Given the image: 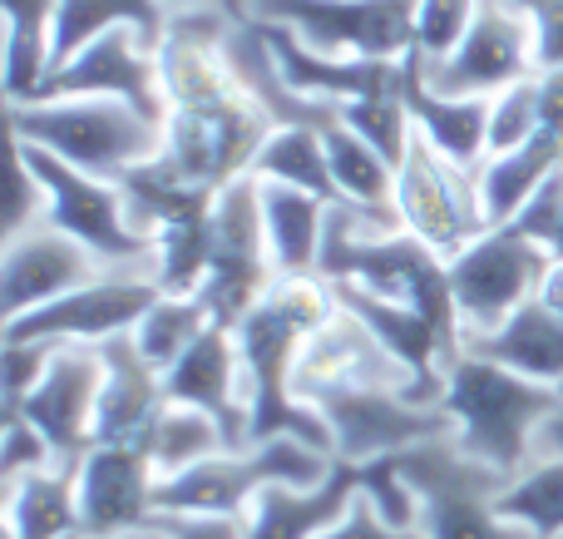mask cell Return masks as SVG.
<instances>
[{"instance_id": "34", "label": "cell", "mask_w": 563, "mask_h": 539, "mask_svg": "<svg viewBox=\"0 0 563 539\" xmlns=\"http://www.w3.org/2000/svg\"><path fill=\"white\" fill-rule=\"evenodd\" d=\"M499 515L525 525L534 539L563 535V455H544L529 471H519L499 495Z\"/></svg>"}, {"instance_id": "43", "label": "cell", "mask_w": 563, "mask_h": 539, "mask_svg": "<svg viewBox=\"0 0 563 539\" xmlns=\"http://www.w3.org/2000/svg\"><path fill=\"white\" fill-rule=\"evenodd\" d=\"M0 539H15V485L0 481Z\"/></svg>"}, {"instance_id": "30", "label": "cell", "mask_w": 563, "mask_h": 539, "mask_svg": "<svg viewBox=\"0 0 563 539\" xmlns=\"http://www.w3.org/2000/svg\"><path fill=\"white\" fill-rule=\"evenodd\" d=\"M40 223H49L45 184L30 168L25 139L15 134L10 105H0V253L15 248L25 233H35Z\"/></svg>"}, {"instance_id": "10", "label": "cell", "mask_w": 563, "mask_h": 539, "mask_svg": "<svg viewBox=\"0 0 563 539\" xmlns=\"http://www.w3.org/2000/svg\"><path fill=\"white\" fill-rule=\"evenodd\" d=\"M25 158H30V168H35V178L45 184L49 223H55L59 233H69L79 248H89L104 267L154 273V243L139 233L134 213H129V198L114 178H95L35 144H25Z\"/></svg>"}, {"instance_id": "5", "label": "cell", "mask_w": 563, "mask_h": 539, "mask_svg": "<svg viewBox=\"0 0 563 539\" xmlns=\"http://www.w3.org/2000/svg\"><path fill=\"white\" fill-rule=\"evenodd\" d=\"M15 134L95 178H124L139 164L164 154V124L139 114L124 99L75 95V99H30L10 105Z\"/></svg>"}, {"instance_id": "45", "label": "cell", "mask_w": 563, "mask_h": 539, "mask_svg": "<svg viewBox=\"0 0 563 539\" xmlns=\"http://www.w3.org/2000/svg\"><path fill=\"white\" fill-rule=\"evenodd\" d=\"M10 421H15V406H10V402H0V436L10 431Z\"/></svg>"}, {"instance_id": "32", "label": "cell", "mask_w": 563, "mask_h": 539, "mask_svg": "<svg viewBox=\"0 0 563 539\" xmlns=\"http://www.w3.org/2000/svg\"><path fill=\"white\" fill-rule=\"evenodd\" d=\"M144 451H148V461H154L158 481H164V475H178V471H188V465L208 461V455H218V451H233V446H228V431L208 411L168 402L164 411H158L154 431H148Z\"/></svg>"}, {"instance_id": "27", "label": "cell", "mask_w": 563, "mask_h": 539, "mask_svg": "<svg viewBox=\"0 0 563 539\" xmlns=\"http://www.w3.org/2000/svg\"><path fill=\"white\" fill-rule=\"evenodd\" d=\"M55 6L59 0H0L5 20V105H30L49 75V45H55Z\"/></svg>"}, {"instance_id": "15", "label": "cell", "mask_w": 563, "mask_h": 539, "mask_svg": "<svg viewBox=\"0 0 563 539\" xmlns=\"http://www.w3.org/2000/svg\"><path fill=\"white\" fill-rule=\"evenodd\" d=\"M75 95L124 99L154 124H168V89H164V69H158V50L139 30H109V35L89 40L79 55H69L65 65L49 69L35 99H75Z\"/></svg>"}, {"instance_id": "2", "label": "cell", "mask_w": 563, "mask_h": 539, "mask_svg": "<svg viewBox=\"0 0 563 539\" xmlns=\"http://www.w3.org/2000/svg\"><path fill=\"white\" fill-rule=\"evenodd\" d=\"M223 30L228 10L203 6L168 20V35L158 45V69L168 89V124L158 158L184 184L213 188V194L253 174L257 148L277 129L228 69Z\"/></svg>"}, {"instance_id": "1", "label": "cell", "mask_w": 563, "mask_h": 539, "mask_svg": "<svg viewBox=\"0 0 563 539\" xmlns=\"http://www.w3.org/2000/svg\"><path fill=\"white\" fill-rule=\"evenodd\" d=\"M291 392L327 421L331 451L346 465L450 436V416L440 406L445 386H430L400 366L346 307H336L301 346Z\"/></svg>"}, {"instance_id": "11", "label": "cell", "mask_w": 563, "mask_h": 539, "mask_svg": "<svg viewBox=\"0 0 563 539\" xmlns=\"http://www.w3.org/2000/svg\"><path fill=\"white\" fill-rule=\"evenodd\" d=\"M273 283L277 263L263 228V198H257V178L243 174L213 198V243H208V273L198 297L223 327H238Z\"/></svg>"}, {"instance_id": "6", "label": "cell", "mask_w": 563, "mask_h": 539, "mask_svg": "<svg viewBox=\"0 0 563 539\" xmlns=\"http://www.w3.org/2000/svg\"><path fill=\"white\" fill-rule=\"evenodd\" d=\"M336 455L297 441V436H267V441L218 451L208 461L164 475L154 491L158 510L174 515H238L243 520L267 485H317L331 475Z\"/></svg>"}, {"instance_id": "14", "label": "cell", "mask_w": 563, "mask_h": 539, "mask_svg": "<svg viewBox=\"0 0 563 539\" xmlns=\"http://www.w3.org/2000/svg\"><path fill=\"white\" fill-rule=\"evenodd\" d=\"M164 293L154 273L139 267H104L99 277L69 287L65 297L35 307L30 317H20L5 337H25V342H85L99 346L109 337H124L139 327V317L154 307V297Z\"/></svg>"}, {"instance_id": "46", "label": "cell", "mask_w": 563, "mask_h": 539, "mask_svg": "<svg viewBox=\"0 0 563 539\" xmlns=\"http://www.w3.org/2000/svg\"><path fill=\"white\" fill-rule=\"evenodd\" d=\"M0 85H5V20H0ZM5 105V99H0Z\"/></svg>"}, {"instance_id": "35", "label": "cell", "mask_w": 563, "mask_h": 539, "mask_svg": "<svg viewBox=\"0 0 563 539\" xmlns=\"http://www.w3.org/2000/svg\"><path fill=\"white\" fill-rule=\"evenodd\" d=\"M336 114H341V124L356 129V134L366 139L371 148H380L396 168H400V158L410 154V144H416V119H410L406 95H400V75L390 89H376V95H366V99H346Z\"/></svg>"}, {"instance_id": "18", "label": "cell", "mask_w": 563, "mask_h": 539, "mask_svg": "<svg viewBox=\"0 0 563 539\" xmlns=\"http://www.w3.org/2000/svg\"><path fill=\"white\" fill-rule=\"evenodd\" d=\"M168 402L208 411L228 431V446H247L253 431V411H247V366L238 352V332L223 322H213L174 366L164 372Z\"/></svg>"}, {"instance_id": "7", "label": "cell", "mask_w": 563, "mask_h": 539, "mask_svg": "<svg viewBox=\"0 0 563 539\" xmlns=\"http://www.w3.org/2000/svg\"><path fill=\"white\" fill-rule=\"evenodd\" d=\"M390 461L400 465V475L416 491L426 539H534L525 525L499 515V495H505L509 475L465 455L450 436L396 451Z\"/></svg>"}, {"instance_id": "16", "label": "cell", "mask_w": 563, "mask_h": 539, "mask_svg": "<svg viewBox=\"0 0 563 539\" xmlns=\"http://www.w3.org/2000/svg\"><path fill=\"white\" fill-rule=\"evenodd\" d=\"M99 386H104V356H99V346L65 342L59 356L49 362L45 382L15 406V416L45 436L59 465H79L95 451Z\"/></svg>"}, {"instance_id": "38", "label": "cell", "mask_w": 563, "mask_h": 539, "mask_svg": "<svg viewBox=\"0 0 563 539\" xmlns=\"http://www.w3.org/2000/svg\"><path fill=\"white\" fill-rule=\"evenodd\" d=\"M49 465H59L55 451H49V441L30 421H20V416H15V421H10V431L0 436V481L20 485V481H30V475L49 471Z\"/></svg>"}, {"instance_id": "29", "label": "cell", "mask_w": 563, "mask_h": 539, "mask_svg": "<svg viewBox=\"0 0 563 539\" xmlns=\"http://www.w3.org/2000/svg\"><path fill=\"white\" fill-rule=\"evenodd\" d=\"M253 178L287 184V188H301V194L327 198V204H341L336 178H331V164H327V144H321V129H311V124H277L273 134H267V144L257 148Z\"/></svg>"}, {"instance_id": "17", "label": "cell", "mask_w": 563, "mask_h": 539, "mask_svg": "<svg viewBox=\"0 0 563 539\" xmlns=\"http://www.w3.org/2000/svg\"><path fill=\"white\" fill-rule=\"evenodd\" d=\"M158 471L144 446H95L75 465L79 539H124L144 535L154 520Z\"/></svg>"}, {"instance_id": "9", "label": "cell", "mask_w": 563, "mask_h": 539, "mask_svg": "<svg viewBox=\"0 0 563 539\" xmlns=\"http://www.w3.org/2000/svg\"><path fill=\"white\" fill-rule=\"evenodd\" d=\"M238 15L287 25L301 45L321 55L406 59L416 50L420 0H218Z\"/></svg>"}, {"instance_id": "25", "label": "cell", "mask_w": 563, "mask_h": 539, "mask_svg": "<svg viewBox=\"0 0 563 539\" xmlns=\"http://www.w3.org/2000/svg\"><path fill=\"white\" fill-rule=\"evenodd\" d=\"M168 6L164 0H59L55 6V45H49V69L65 65L69 55L109 30H139L148 45H164L168 35Z\"/></svg>"}, {"instance_id": "39", "label": "cell", "mask_w": 563, "mask_h": 539, "mask_svg": "<svg viewBox=\"0 0 563 539\" xmlns=\"http://www.w3.org/2000/svg\"><path fill=\"white\" fill-rule=\"evenodd\" d=\"M509 223L519 228V233H529L534 243H544L549 253H554L559 243V228H563V168L554 178H544V184L534 188V198H529L525 208H519Z\"/></svg>"}, {"instance_id": "31", "label": "cell", "mask_w": 563, "mask_h": 539, "mask_svg": "<svg viewBox=\"0 0 563 539\" xmlns=\"http://www.w3.org/2000/svg\"><path fill=\"white\" fill-rule=\"evenodd\" d=\"M213 322L218 317L208 312V302L198 293H158L154 307L139 317V327L129 337H134V346L158 366V372H168Z\"/></svg>"}, {"instance_id": "47", "label": "cell", "mask_w": 563, "mask_h": 539, "mask_svg": "<svg viewBox=\"0 0 563 539\" xmlns=\"http://www.w3.org/2000/svg\"><path fill=\"white\" fill-rule=\"evenodd\" d=\"M554 257H563V228H559V243H554Z\"/></svg>"}, {"instance_id": "13", "label": "cell", "mask_w": 563, "mask_h": 539, "mask_svg": "<svg viewBox=\"0 0 563 539\" xmlns=\"http://www.w3.org/2000/svg\"><path fill=\"white\" fill-rule=\"evenodd\" d=\"M396 218L440 257H455L489 228L485 204H479V168L450 164L440 148L416 134L410 154L396 168Z\"/></svg>"}, {"instance_id": "23", "label": "cell", "mask_w": 563, "mask_h": 539, "mask_svg": "<svg viewBox=\"0 0 563 539\" xmlns=\"http://www.w3.org/2000/svg\"><path fill=\"white\" fill-rule=\"evenodd\" d=\"M257 198H263V228L277 277H321V243H327L331 213L327 198L287 184H267V178H257Z\"/></svg>"}, {"instance_id": "36", "label": "cell", "mask_w": 563, "mask_h": 539, "mask_svg": "<svg viewBox=\"0 0 563 539\" xmlns=\"http://www.w3.org/2000/svg\"><path fill=\"white\" fill-rule=\"evenodd\" d=\"M544 124V105H539V75L519 79V85L489 95V154H509V148L529 144Z\"/></svg>"}, {"instance_id": "3", "label": "cell", "mask_w": 563, "mask_h": 539, "mask_svg": "<svg viewBox=\"0 0 563 539\" xmlns=\"http://www.w3.org/2000/svg\"><path fill=\"white\" fill-rule=\"evenodd\" d=\"M331 312H336V293H331L327 277H277L263 293V302L233 327L238 352H243L247 366V411H253L247 446L267 441V436H297L317 451H331L327 421L291 392L301 346L311 342V332Z\"/></svg>"}, {"instance_id": "21", "label": "cell", "mask_w": 563, "mask_h": 539, "mask_svg": "<svg viewBox=\"0 0 563 539\" xmlns=\"http://www.w3.org/2000/svg\"><path fill=\"white\" fill-rule=\"evenodd\" d=\"M400 95H406V109L416 119V134L430 148H440L450 164L479 168L489 158V95H440V89H430L416 50L400 59Z\"/></svg>"}, {"instance_id": "24", "label": "cell", "mask_w": 563, "mask_h": 539, "mask_svg": "<svg viewBox=\"0 0 563 539\" xmlns=\"http://www.w3.org/2000/svg\"><path fill=\"white\" fill-rule=\"evenodd\" d=\"M465 352L495 356V362L515 366V372L534 376V382L559 386L563 382V312H554L549 302H525L505 327L485 337H470Z\"/></svg>"}, {"instance_id": "48", "label": "cell", "mask_w": 563, "mask_h": 539, "mask_svg": "<svg viewBox=\"0 0 563 539\" xmlns=\"http://www.w3.org/2000/svg\"><path fill=\"white\" fill-rule=\"evenodd\" d=\"M124 539H148V530H144V535H124Z\"/></svg>"}, {"instance_id": "26", "label": "cell", "mask_w": 563, "mask_h": 539, "mask_svg": "<svg viewBox=\"0 0 563 539\" xmlns=\"http://www.w3.org/2000/svg\"><path fill=\"white\" fill-rule=\"evenodd\" d=\"M563 168V139L539 129L529 144L509 148V154H489L479 164V204H485V223L499 228L534 198V188L544 178H554Z\"/></svg>"}, {"instance_id": "12", "label": "cell", "mask_w": 563, "mask_h": 539, "mask_svg": "<svg viewBox=\"0 0 563 539\" xmlns=\"http://www.w3.org/2000/svg\"><path fill=\"white\" fill-rule=\"evenodd\" d=\"M426 85L440 95H499L539 75V25L519 0H479L465 35L440 59H420Z\"/></svg>"}, {"instance_id": "19", "label": "cell", "mask_w": 563, "mask_h": 539, "mask_svg": "<svg viewBox=\"0 0 563 539\" xmlns=\"http://www.w3.org/2000/svg\"><path fill=\"white\" fill-rule=\"evenodd\" d=\"M104 273L89 248H79L69 233H59L55 223H40L35 233H25L15 248L0 253V337L30 317L35 307L65 297L69 287L89 283Z\"/></svg>"}, {"instance_id": "22", "label": "cell", "mask_w": 563, "mask_h": 539, "mask_svg": "<svg viewBox=\"0 0 563 539\" xmlns=\"http://www.w3.org/2000/svg\"><path fill=\"white\" fill-rule=\"evenodd\" d=\"M361 495V471L346 461L331 465L317 485H267L243 515V539H317L351 510Z\"/></svg>"}, {"instance_id": "42", "label": "cell", "mask_w": 563, "mask_h": 539, "mask_svg": "<svg viewBox=\"0 0 563 539\" xmlns=\"http://www.w3.org/2000/svg\"><path fill=\"white\" fill-rule=\"evenodd\" d=\"M539 302H549L554 312H563V257H554V267H549L544 287H539Z\"/></svg>"}, {"instance_id": "28", "label": "cell", "mask_w": 563, "mask_h": 539, "mask_svg": "<svg viewBox=\"0 0 563 539\" xmlns=\"http://www.w3.org/2000/svg\"><path fill=\"white\" fill-rule=\"evenodd\" d=\"M321 144H327V164L336 178L341 204H361L376 208V213H396V164H390L380 148H371L356 129L336 124L321 129Z\"/></svg>"}, {"instance_id": "37", "label": "cell", "mask_w": 563, "mask_h": 539, "mask_svg": "<svg viewBox=\"0 0 563 539\" xmlns=\"http://www.w3.org/2000/svg\"><path fill=\"white\" fill-rule=\"evenodd\" d=\"M65 342H25V337H0V402L20 406L40 382Z\"/></svg>"}, {"instance_id": "49", "label": "cell", "mask_w": 563, "mask_h": 539, "mask_svg": "<svg viewBox=\"0 0 563 539\" xmlns=\"http://www.w3.org/2000/svg\"><path fill=\"white\" fill-rule=\"evenodd\" d=\"M559 539H563V535H559Z\"/></svg>"}, {"instance_id": "20", "label": "cell", "mask_w": 563, "mask_h": 539, "mask_svg": "<svg viewBox=\"0 0 563 539\" xmlns=\"http://www.w3.org/2000/svg\"><path fill=\"white\" fill-rule=\"evenodd\" d=\"M99 356H104V386H99L95 446H144L158 411L168 406L164 372L139 352L129 332L99 342Z\"/></svg>"}, {"instance_id": "44", "label": "cell", "mask_w": 563, "mask_h": 539, "mask_svg": "<svg viewBox=\"0 0 563 539\" xmlns=\"http://www.w3.org/2000/svg\"><path fill=\"white\" fill-rule=\"evenodd\" d=\"M168 15H188V10H203V6H218V0H164Z\"/></svg>"}, {"instance_id": "40", "label": "cell", "mask_w": 563, "mask_h": 539, "mask_svg": "<svg viewBox=\"0 0 563 539\" xmlns=\"http://www.w3.org/2000/svg\"><path fill=\"white\" fill-rule=\"evenodd\" d=\"M317 539H426L420 530H396V525L380 520V510L366 501V495H356L351 501V510L341 515L331 530H321Z\"/></svg>"}, {"instance_id": "33", "label": "cell", "mask_w": 563, "mask_h": 539, "mask_svg": "<svg viewBox=\"0 0 563 539\" xmlns=\"http://www.w3.org/2000/svg\"><path fill=\"white\" fill-rule=\"evenodd\" d=\"M15 539H79L75 465H49L15 485Z\"/></svg>"}, {"instance_id": "4", "label": "cell", "mask_w": 563, "mask_h": 539, "mask_svg": "<svg viewBox=\"0 0 563 539\" xmlns=\"http://www.w3.org/2000/svg\"><path fill=\"white\" fill-rule=\"evenodd\" d=\"M440 406L450 416V441L515 481L519 471L534 465L539 431L559 406V386L534 382V376L515 372L495 356L460 352L445 366Z\"/></svg>"}, {"instance_id": "41", "label": "cell", "mask_w": 563, "mask_h": 539, "mask_svg": "<svg viewBox=\"0 0 563 539\" xmlns=\"http://www.w3.org/2000/svg\"><path fill=\"white\" fill-rule=\"evenodd\" d=\"M544 455H563V382H559V406H554V416H549L544 431H539V455H534V461H544Z\"/></svg>"}, {"instance_id": "8", "label": "cell", "mask_w": 563, "mask_h": 539, "mask_svg": "<svg viewBox=\"0 0 563 539\" xmlns=\"http://www.w3.org/2000/svg\"><path fill=\"white\" fill-rule=\"evenodd\" d=\"M450 267V297L460 312V337H485L495 327H505L525 302H534L544 287L554 253L544 243H534L529 233H519L515 223L485 228L475 243H465L455 257H445Z\"/></svg>"}]
</instances>
